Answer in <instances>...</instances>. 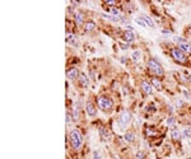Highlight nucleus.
Returning <instances> with one entry per match:
<instances>
[{"mask_svg": "<svg viewBox=\"0 0 191 159\" xmlns=\"http://www.w3.org/2000/svg\"><path fill=\"white\" fill-rule=\"evenodd\" d=\"M190 159H191V158H190Z\"/></svg>", "mask_w": 191, "mask_h": 159, "instance_id": "2f4dec72", "label": "nucleus"}, {"mask_svg": "<svg viewBox=\"0 0 191 159\" xmlns=\"http://www.w3.org/2000/svg\"><path fill=\"white\" fill-rule=\"evenodd\" d=\"M111 11H112V14L115 17H121V14H120V11L117 10V9H115V8H112V9H111Z\"/></svg>", "mask_w": 191, "mask_h": 159, "instance_id": "a878e982", "label": "nucleus"}, {"mask_svg": "<svg viewBox=\"0 0 191 159\" xmlns=\"http://www.w3.org/2000/svg\"><path fill=\"white\" fill-rule=\"evenodd\" d=\"M93 159H101V154H99V152L93 153Z\"/></svg>", "mask_w": 191, "mask_h": 159, "instance_id": "cd10ccee", "label": "nucleus"}, {"mask_svg": "<svg viewBox=\"0 0 191 159\" xmlns=\"http://www.w3.org/2000/svg\"><path fill=\"white\" fill-rule=\"evenodd\" d=\"M190 82H191V75H190Z\"/></svg>", "mask_w": 191, "mask_h": 159, "instance_id": "7c9ffc66", "label": "nucleus"}, {"mask_svg": "<svg viewBox=\"0 0 191 159\" xmlns=\"http://www.w3.org/2000/svg\"><path fill=\"white\" fill-rule=\"evenodd\" d=\"M99 134H101V137L103 140H108V139H110V132H108V130L106 127H101V129H99Z\"/></svg>", "mask_w": 191, "mask_h": 159, "instance_id": "ddd939ff", "label": "nucleus"}, {"mask_svg": "<svg viewBox=\"0 0 191 159\" xmlns=\"http://www.w3.org/2000/svg\"><path fill=\"white\" fill-rule=\"evenodd\" d=\"M129 47H130V46H129V45H121V49H124V50L129 49Z\"/></svg>", "mask_w": 191, "mask_h": 159, "instance_id": "c756f323", "label": "nucleus"}, {"mask_svg": "<svg viewBox=\"0 0 191 159\" xmlns=\"http://www.w3.org/2000/svg\"><path fill=\"white\" fill-rule=\"evenodd\" d=\"M142 18L145 20V23H146V26H148V27H151V28H154L155 26H154V22H153L152 20V18L151 17H148V15H143Z\"/></svg>", "mask_w": 191, "mask_h": 159, "instance_id": "a211bd4d", "label": "nucleus"}, {"mask_svg": "<svg viewBox=\"0 0 191 159\" xmlns=\"http://www.w3.org/2000/svg\"><path fill=\"white\" fill-rule=\"evenodd\" d=\"M144 157H145V153H144V152H138L136 159H144Z\"/></svg>", "mask_w": 191, "mask_h": 159, "instance_id": "b1692460", "label": "nucleus"}, {"mask_svg": "<svg viewBox=\"0 0 191 159\" xmlns=\"http://www.w3.org/2000/svg\"><path fill=\"white\" fill-rule=\"evenodd\" d=\"M167 125H168V126H175L176 125V119H175V117H168V119H167Z\"/></svg>", "mask_w": 191, "mask_h": 159, "instance_id": "4be33fe9", "label": "nucleus"}, {"mask_svg": "<svg viewBox=\"0 0 191 159\" xmlns=\"http://www.w3.org/2000/svg\"><path fill=\"white\" fill-rule=\"evenodd\" d=\"M148 67H149V70L151 71H153L155 75H159V76H162L164 74V71H163V67L161 66V64L158 63L155 59H151V60L148 61Z\"/></svg>", "mask_w": 191, "mask_h": 159, "instance_id": "f03ea898", "label": "nucleus"}, {"mask_svg": "<svg viewBox=\"0 0 191 159\" xmlns=\"http://www.w3.org/2000/svg\"><path fill=\"white\" fill-rule=\"evenodd\" d=\"M98 106L101 110L103 111H110L111 108L113 107V102L111 98H108V97H99L98 98Z\"/></svg>", "mask_w": 191, "mask_h": 159, "instance_id": "7ed1b4c3", "label": "nucleus"}, {"mask_svg": "<svg viewBox=\"0 0 191 159\" xmlns=\"http://www.w3.org/2000/svg\"><path fill=\"white\" fill-rule=\"evenodd\" d=\"M72 122V116H70V113L67 112L66 113V123H70Z\"/></svg>", "mask_w": 191, "mask_h": 159, "instance_id": "c85d7f7f", "label": "nucleus"}, {"mask_svg": "<svg viewBox=\"0 0 191 159\" xmlns=\"http://www.w3.org/2000/svg\"><path fill=\"white\" fill-rule=\"evenodd\" d=\"M125 140L129 141V143H133V141L135 140V134L133 131H128L125 134Z\"/></svg>", "mask_w": 191, "mask_h": 159, "instance_id": "f3484780", "label": "nucleus"}, {"mask_svg": "<svg viewBox=\"0 0 191 159\" xmlns=\"http://www.w3.org/2000/svg\"><path fill=\"white\" fill-rule=\"evenodd\" d=\"M131 59H133V61H135V63L140 61V59H142V54H140V51H134L133 55H131Z\"/></svg>", "mask_w": 191, "mask_h": 159, "instance_id": "aec40b11", "label": "nucleus"}, {"mask_svg": "<svg viewBox=\"0 0 191 159\" xmlns=\"http://www.w3.org/2000/svg\"><path fill=\"white\" fill-rule=\"evenodd\" d=\"M79 71H78V69L76 67H72V69H69L66 71V76H67V79H75L76 76L79 78Z\"/></svg>", "mask_w": 191, "mask_h": 159, "instance_id": "6e6552de", "label": "nucleus"}, {"mask_svg": "<svg viewBox=\"0 0 191 159\" xmlns=\"http://www.w3.org/2000/svg\"><path fill=\"white\" fill-rule=\"evenodd\" d=\"M184 135H185V137H190L191 136V131L189 130V129H186V130L184 131Z\"/></svg>", "mask_w": 191, "mask_h": 159, "instance_id": "bb28decb", "label": "nucleus"}, {"mask_svg": "<svg viewBox=\"0 0 191 159\" xmlns=\"http://www.w3.org/2000/svg\"><path fill=\"white\" fill-rule=\"evenodd\" d=\"M86 108H87V113L89 115L90 117H94L96 115H97V110H96L94 104H93L92 102H87V104H86Z\"/></svg>", "mask_w": 191, "mask_h": 159, "instance_id": "0eeeda50", "label": "nucleus"}, {"mask_svg": "<svg viewBox=\"0 0 191 159\" xmlns=\"http://www.w3.org/2000/svg\"><path fill=\"white\" fill-rule=\"evenodd\" d=\"M171 55H172V57L175 59L177 63H180V64H185V63H186V60H187L185 52H182L180 49H173L171 51Z\"/></svg>", "mask_w": 191, "mask_h": 159, "instance_id": "20e7f679", "label": "nucleus"}, {"mask_svg": "<svg viewBox=\"0 0 191 159\" xmlns=\"http://www.w3.org/2000/svg\"><path fill=\"white\" fill-rule=\"evenodd\" d=\"M84 28H86L87 32H92L93 29L96 28V23L92 22V20H88V22L86 23V26H84Z\"/></svg>", "mask_w": 191, "mask_h": 159, "instance_id": "dca6fc26", "label": "nucleus"}, {"mask_svg": "<svg viewBox=\"0 0 191 159\" xmlns=\"http://www.w3.org/2000/svg\"><path fill=\"white\" fill-rule=\"evenodd\" d=\"M66 42L67 43H73V45H75L76 43V36H74L73 33H66Z\"/></svg>", "mask_w": 191, "mask_h": 159, "instance_id": "2eb2a0df", "label": "nucleus"}, {"mask_svg": "<svg viewBox=\"0 0 191 159\" xmlns=\"http://www.w3.org/2000/svg\"><path fill=\"white\" fill-rule=\"evenodd\" d=\"M176 42L178 43V49L182 52H185V54H190L191 52V43L187 42L186 40H184V38H176Z\"/></svg>", "mask_w": 191, "mask_h": 159, "instance_id": "39448f33", "label": "nucleus"}, {"mask_svg": "<svg viewBox=\"0 0 191 159\" xmlns=\"http://www.w3.org/2000/svg\"><path fill=\"white\" fill-rule=\"evenodd\" d=\"M70 143H72L73 148L79 149L83 145V136H82L79 130H72L70 132Z\"/></svg>", "mask_w": 191, "mask_h": 159, "instance_id": "f257e3e1", "label": "nucleus"}, {"mask_svg": "<svg viewBox=\"0 0 191 159\" xmlns=\"http://www.w3.org/2000/svg\"><path fill=\"white\" fill-rule=\"evenodd\" d=\"M79 82H80V84H82V87H83V88H87L88 85H89V80H88V78H87L86 74H80V75H79Z\"/></svg>", "mask_w": 191, "mask_h": 159, "instance_id": "f8f14e48", "label": "nucleus"}, {"mask_svg": "<svg viewBox=\"0 0 191 159\" xmlns=\"http://www.w3.org/2000/svg\"><path fill=\"white\" fill-rule=\"evenodd\" d=\"M75 22L78 24H83L84 23V14L83 13H76L75 14Z\"/></svg>", "mask_w": 191, "mask_h": 159, "instance_id": "6ab92c4d", "label": "nucleus"}, {"mask_svg": "<svg viewBox=\"0 0 191 159\" xmlns=\"http://www.w3.org/2000/svg\"><path fill=\"white\" fill-rule=\"evenodd\" d=\"M152 84L154 85V87L157 88L158 90L162 89V83H161V80H158L157 78H153V79H152Z\"/></svg>", "mask_w": 191, "mask_h": 159, "instance_id": "412c9836", "label": "nucleus"}, {"mask_svg": "<svg viewBox=\"0 0 191 159\" xmlns=\"http://www.w3.org/2000/svg\"><path fill=\"white\" fill-rule=\"evenodd\" d=\"M78 117H79V112H78V110H76V108H74V111H73V119L78 120Z\"/></svg>", "mask_w": 191, "mask_h": 159, "instance_id": "393cba45", "label": "nucleus"}, {"mask_svg": "<svg viewBox=\"0 0 191 159\" xmlns=\"http://www.w3.org/2000/svg\"><path fill=\"white\" fill-rule=\"evenodd\" d=\"M171 136H172V139L175 140V141H180L181 137H182V134H181V131L178 130V129H172Z\"/></svg>", "mask_w": 191, "mask_h": 159, "instance_id": "9d476101", "label": "nucleus"}, {"mask_svg": "<svg viewBox=\"0 0 191 159\" xmlns=\"http://www.w3.org/2000/svg\"><path fill=\"white\" fill-rule=\"evenodd\" d=\"M102 17H103L105 19H108V20H112L115 23H119L121 22V17H115V15H107V14H102Z\"/></svg>", "mask_w": 191, "mask_h": 159, "instance_id": "4468645a", "label": "nucleus"}, {"mask_svg": "<svg viewBox=\"0 0 191 159\" xmlns=\"http://www.w3.org/2000/svg\"><path fill=\"white\" fill-rule=\"evenodd\" d=\"M131 120V115L130 112H128V111H124V112L121 113V116H120V125H121V129H124L128 126V123L130 122Z\"/></svg>", "mask_w": 191, "mask_h": 159, "instance_id": "423d86ee", "label": "nucleus"}, {"mask_svg": "<svg viewBox=\"0 0 191 159\" xmlns=\"http://www.w3.org/2000/svg\"><path fill=\"white\" fill-rule=\"evenodd\" d=\"M142 89L144 90V93H146V94H152V92H153L152 84L149 83V82H146V80H144L142 83Z\"/></svg>", "mask_w": 191, "mask_h": 159, "instance_id": "1a4fd4ad", "label": "nucleus"}, {"mask_svg": "<svg viewBox=\"0 0 191 159\" xmlns=\"http://www.w3.org/2000/svg\"><path fill=\"white\" fill-rule=\"evenodd\" d=\"M135 20H136V23L139 26H142V27H148V26H146V23H145V20H144L143 18H136Z\"/></svg>", "mask_w": 191, "mask_h": 159, "instance_id": "5701e85b", "label": "nucleus"}, {"mask_svg": "<svg viewBox=\"0 0 191 159\" xmlns=\"http://www.w3.org/2000/svg\"><path fill=\"white\" fill-rule=\"evenodd\" d=\"M124 40L126 41V42H131V41H134L135 40V34H134V32H131V31H126L125 33H124Z\"/></svg>", "mask_w": 191, "mask_h": 159, "instance_id": "9b49d317", "label": "nucleus"}]
</instances>
